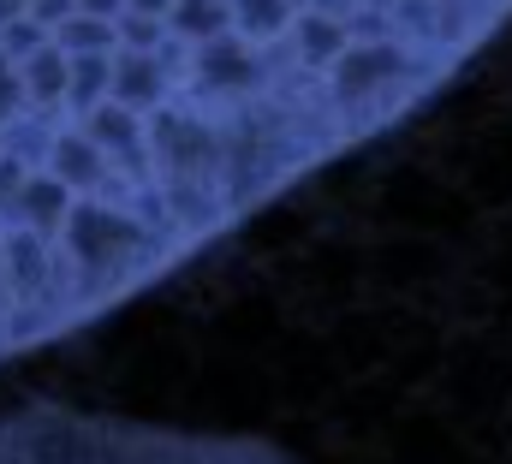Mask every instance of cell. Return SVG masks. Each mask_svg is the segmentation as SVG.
I'll return each instance as SVG.
<instances>
[{"mask_svg": "<svg viewBox=\"0 0 512 464\" xmlns=\"http://www.w3.org/2000/svg\"><path fill=\"white\" fill-rule=\"evenodd\" d=\"M0 464H292L262 441L161 429L66 405H6L0 411Z\"/></svg>", "mask_w": 512, "mask_h": 464, "instance_id": "6da1fadb", "label": "cell"}]
</instances>
